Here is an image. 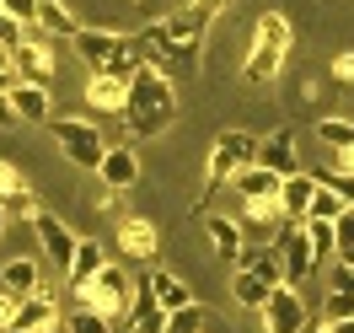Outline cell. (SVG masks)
Listing matches in <instances>:
<instances>
[{
  "instance_id": "74e56055",
  "label": "cell",
  "mask_w": 354,
  "mask_h": 333,
  "mask_svg": "<svg viewBox=\"0 0 354 333\" xmlns=\"http://www.w3.org/2000/svg\"><path fill=\"white\" fill-rule=\"evenodd\" d=\"M333 231H338V253H349L354 247V210H344V221L333 226Z\"/></svg>"
},
{
  "instance_id": "e0dca14e",
  "label": "cell",
  "mask_w": 354,
  "mask_h": 333,
  "mask_svg": "<svg viewBox=\"0 0 354 333\" xmlns=\"http://www.w3.org/2000/svg\"><path fill=\"white\" fill-rule=\"evenodd\" d=\"M17 328H22V333H54V328H59V301H54L48 290L27 296L22 307H17Z\"/></svg>"
},
{
  "instance_id": "7a4b0ae2",
  "label": "cell",
  "mask_w": 354,
  "mask_h": 333,
  "mask_svg": "<svg viewBox=\"0 0 354 333\" xmlns=\"http://www.w3.org/2000/svg\"><path fill=\"white\" fill-rule=\"evenodd\" d=\"M290 44H295V27H290L279 11H263L258 27H252V48H247V60H242V81L247 87L279 81V70H285V60H290Z\"/></svg>"
},
{
  "instance_id": "52a82bcc",
  "label": "cell",
  "mask_w": 354,
  "mask_h": 333,
  "mask_svg": "<svg viewBox=\"0 0 354 333\" xmlns=\"http://www.w3.org/2000/svg\"><path fill=\"white\" fill-rule=\"evenodd\" d=\"M32 237H38V247H44V258H48V264L59 269V274H70L81 237H75V231H70V226L59 221L54 210H38V215H32Z\"/></svg>"
},
{
  "instance_id": "4fadbf2b",
  "label": "cell",
  "mask_w": 354,
  "mask_h": 333,
  "mask_svg": "<svg viewBox=\"0 0 354 333\" xmlns=\"http://www.w3.org/2000/svg\"><path fill=\"white\" fill-rule=\"evenodd\" d=\"M204 231H209V247H215L221 264H242L247 237H242V226H236V215H204Z\"/></svg>"
},
{
  "instance_id": "f1b7e54d",
  "label": "cell",
  "mask_w": 354,
  "mask_h": 333,
  "mask_svg": "<svg viewBox=\"0 0 354 333\" xmlns=\"http://www.w3.org/2000/svg\"><path fill=\"white\" fill-rule=\"evenodd\" d=\"M306 237H311V258L317 264H333V253H338V231L328 221H306Z\"/></svg>"
},
{
  "instance_id": "8fae6325",
  "label": "cell",
  "mask_w": 354,
  "mask_h": 333,
  "mask_svg": "<svg viewBox=\"0 0 354 333\" xmlns=\"http://www.w3.org/2000/svg\"><path fill=\"white\" fill-rule=\"evenodd\" d=\"M263 328L268 333H306V301L295 296L290 285H279L263 307Z\"/></svg>"
},
{
  "instance_id": "44dd1931",
  "label": "cell",
  "mask_w": 354,
  "mask_h": 333,
  "mask_svg": "<svg viewBox=\"0 0 354 333\" xmlns=\"http://www.w3.org/2000/svg\"><path fill=\"white\" fill-rule=\"evenodd\" d=\"M311 194H317V172H295V178L279 183V210H285V221H306Z\"/></svg>"
},
{
  "instance_id": "d6986e66",
  "label": "cell",
  "mask_w": 354,
  "mask_h": 333,
  "mask_svg": "<svg viewBox=\"0 0 354 333\" xmlns=\"http://www.w3.org/2000/svg\"><path fill=\"white\" fill-rule=\"evenodd\" d=\"M0 290H6V296H17V301H27V296H38V258H22V253H17V258H6V264H0Z\"/></svg>"
},
{
  "instance_id": "60d3db41",
  "label": "cell",
  "mask_w": 354,
  "mask_h": 333,
  "mask_svg": "<svg viewBox=\"0 0 354 333\" xmlns=\"http://www.w3.org/2000/svg\"><path fill=\"white\" fill-rule=\"evenodd\" d=\"M333 75H338V81H354V54H338V60H333Z\"/></svg>"
},
{
  "instance_id": "d6a6232c",
  "label": "cell",
  "mask_w": 354,
  "mask_h": 333,
  "mask_svg": "<svg viewBox=\"0 0 354 333\" xmlns=\"http://www.w3.org/2000/svg\"><path fill=\"white\" fill-rule=\"evenodd\" d=\"M22 38H27V27L17 22V17H6V11H0V48H6V54H11V48L22 44Z\"/></svg>"
},
{
  "instance_id": "ab89813d",
  "label": "cell",
  "mask_w": 354,
  "mask_h": 333,
  "mask_svg": "<svg viewBox=\"0 0 354 333\" xmlns=\"http://www.w3.org/2000/svg\"><path fill=\"white\" fill-rule=\"evenodd\" d=\"M11 87H17V70H11V54L0 48V91H11Z\"/></svg>"
},
{
  "instance_id": "8d00e7d4",
  "label": "cell",
  "mask_w": 354,
  "mask_h": 333,
  "mask_svg": "<svg viewBox=\"0 0 354 333\" xmlns=\"http://www.w3.org/2000/svg\"><path fill=\"white\" fill-rule=\"evenodd\" d=\"M17 307H22V301L0 290V333H6V328H17Z\"/></svg>"
},
{
  "instance_id": "3957f363",
  "label": "cell",
  "mask_w": 354,
  "mask_h": 333,
  "mask_svg": "<svg viewBox=\"0 0 354 333\" xmlns=\"http://www.w3.org/2000/svg\"><path fill=\"white\" fill-rule=\"evenodd\" d=\"M258 145H263V140H252V134H242V129L215 134V151H209V161H204L199 210H209V199H215L221 188H231V183L242 178L247 167H258Z\"/></svg>"
},
{
  "instance_id": "9c48e42d",
  "label": "cell",
  "mask_w": 354,
  "mask_h": 333,
  "mask_svg": "<svg viewBox=\"0 0 354 333\" xmlns=\"http://www.w3.org/2000/svg\"><path fill=\"white\" fill-rule=\"evenodd\" d=\"M11 70H17V81H27V87H48L54 81V48L44 38H22V44L11 48Z\"/></svg>"
},
{
  "instance_id": "836d02e7",
  "label": "cell",
  "mask_w": 354,
  "mask_h": 333,
  "mask_svg": "<svg viewBox=\"0 0 354 333\" xmlns=\"http://www.w3.org/2000/svg\"><path fill=\"white\" fill-rule=\"evenodd\" d=\"M274 215L285 221V210H279V199H258V204H247V221H258V226H268Z\"/></svg>"
},
{
  "instance_id": "8992f818",
  "label": "cell",
  "mask_w": 354,
  "mask_h": 333,
  "mask_svg": "<svg viewBox=\"0 0 354 333\" xmlns=\"http://www.w3.org/2000/svg\"><path fill=\"white\" fill-rule=\"evenodd\" d=\"M70 48H75V60H81L91 75H108V70L118 65V54L129 48V33H113V27H81Z\"/></svg>"
},
{
  "instance_id": "d590c367",
  "label": "cell",
  "mask_w": 354,
  "mask_h": 333,
  "mask_svg": "<svg viewBox=\"0 0 354 333\" xmlns=\"http://www.w3.org/2000/svg\"><path fill=\"white\" fill-rule=\"evenodd\" d=\"M225 6H231V0H188V11H194V17H199V22H204V27L215 22V17H221Z\"/></svg>"
},
{
  "instance_id": "6da1fadb",
  "label": "cell",
  "mask_w": 354,
  "mask_h": 333,
  "mask_svg": "<svg viewBox=\"0 0 354 333\" xmlns=\"http://www.w3.org/2000/svg\"><path fill=\"white\" fill-rule=\"evenodd\" d=\"M134 140H151V134H167L177 124V87L172 75L161 70H140L129 81V113H124Z\"/></svg>"
},
{
  "instance_id": "83f0119b",
  "label": "cell",
  "mask_w": 354,
  "mask_h": 333,
  "mask_svg": "<svg viewBox=\"0 0 354 333\" xmlns=\"http://www.w3.org/2000/svg\"><path fill=\"white\" fill-rule=\"evenodd\" d=\"M231 296H236L242 307H258V312H263V307H268V296H274V290H268L263 280H252V274H242V269H236V280H231Z\"/></svg>"
},
{
  "instance_id": "277c9868",
  "label": "cell",
  "mask_w": 354,
  "mask_h": 333,
  "mask_svg": "<svg viewBox=\"0 0 354 333\" xmlns=\"http://www.w3.org/2000/svg\"><path fill=\"white\" fill-rule=\"evenodd\" d=\"M75 301L81 307H91V312H102L108 323H118V317H129V307H134V280H129V269H118V264H108L91 285H81L75 290Z\"/></svg>"
},
{
  "instance_id": "ffe728a7",
  "label": "cell",
  "mask_w": 354,
  "mask_h": 333,
  "mask_svg": "<svg viewBox=\"0 0 354 333\" xmlns=\"http://www.w3.org/2000/svg\"><path fill=\"white\" fill-rule=\"evenodd\" d=\"M102 269H108V247L91 242V237H81V247H75V264H70V274H65V285L81 290V285H91Z\"/></svg>"
},
{
  "instance_id": "f6af8a7d",
  "label": "cell",
  "mask_w": 354,
  "mask_h": 333,
  "mask_svg": "<svg viewBox=\"0 0 354 333\" xmlns=\"http://www.w3.org/2000/svg\"><path fill=\"white\" fill-rule=\"evenodd\" d=\"M338 258H344V264H349V269H354V247H349V253H338Z\"/></svg>"
},
{
  "instance_id": "cb8c5ba5",
  "label": "cell",
  "mask_w": 354,
  "mask_h": 333,
  "mask_svg": "<svg viewBox=\"0 0 354 333\" xmlns=\"http://www.w3.org/2000/svg\"><path fill=\"white\" fill-rule=\"evenodd\" d=\"M38 27H44V38H70V44L81 33V22H75V11L65 0H38Z\"/></svg>"
},
{
  "instance_id": "2e32d148",
  "label": "cell",
  "mask_w": 354,
  "mask_h": 333,
  "mask_svg": "<svg viewBox=\"0 0 354 333\" xmlns=\"http://www.w3.org/2000/svg\"><path fill=\"white\" fill-rule=\"evenodd\" d=\"M86 108L108 113V118H124V113H129V87L113 81V75H91L86 81Z\"/></svg>"
},
{
  "instance_id": "4316f807",
  "label": "cell",
  "mask_w": 354,
  "mask_h": 333,
  "mask_svg": "<svg viewBox=\"0 0 354 333\" xmlns=\"http://www.w3.org/2000/svg\"><path fill=\"white\" fill-rule=\"evenodd\" d=\"M317 140L328 151H354V118H322L317 124Z\"/></svg>"
},
{
  "instance_id": "f546056e",
  "label": "cell",
  "mask_w": 354,
  "mask_h": 333,
  "mask_svg": "<svg viewBox=\"0 0 354 333\" xmlns=\"http://www.w3.org/2000/svg\"><path fill=\"white\" fill-rule=\"evenodd\" d=\"M65 333H113V323L102 317V312H91V307H75L70 323H65Z\"/></svg>"
},
{
  "instance_id": "9a60e30c",
  "label": "cell",
  "mask_w": 354,
  "mask_h": 333,
  "mask_svg": "<svg viewBox=\"0 0 354 333\" xmlns=\"http://www.w3.org/2000/svg\"><path fill=\"white\" fill-rule=\"evenodd\" d=\"M97 178L108 183V194H124V188H134V183H140V156H134L129 145H108L102 167H97Z\"/></svg>"
},
{
  "instance_id": "7dc6e473",
  "label": "cell",
  "mask_w": 354,
  "mask_h": 333,
  "mask_svg": "<svg viewBox=\"0 0 354 333\" xmlns=\"http://www.w3.org/2000/svg\"><path fill=\"white\" fill-rule=\"evenodd\" d=\"M306 333H328V328H311V323H306Z\"/></svg>"
},
{
  "instance_id": "bcb514c9",
  "label": "cell",
  "mask_w": 354,
  "mask_h": 333,
  "mask_svg": "<svg viewBox=\"0 0 354 333\" xmlns=\"http://www.w3.org/2000/svg\"><path fill=\"white\" fill-rule=\"evenodd\" d=\"M6 215H11V210H6V204H0V231H6Z\"/></svg>"
},
{
  "instance_id": "603a6c76",
  "label": "cell",
  "mask_w": 354,
  "mask_h": 333,
  "mask_svg": "<svg viewBox=\"0 0 354 333\" xmlns=\"http://www.w3.org/2000/svg\"><path fill=\"white\" fill-rule=\"evenodd\" d=\"M242 274H252V280H263L268 290L285 285V264H279V247H252V253H242Z\"/></svg>"
},
{
  "instance_id": "4dcf8cb0",
  "label": "cell",
  "mask_w": 354,
  "mask_h": 333,
  "mask_svg": "<svg viewBox=\"0 0 354 333\" xmlns=\"http://www.w3.org/2000/svg\"><path fill=\"white\" fill-rule=\"evenodd\" d=\"M199 328H204V312L199 307H183V312L167 317V333H199Z\"/></svg>"
},
{
  "instance_id": "5bb4252c",
  "label": "cell",
  "mask_w": 354,
  "mask_h": 333,
  "mask_svg": "<svg viewBox=\"0 0 354 333\" xmlns=\"http://www.w3.org/2000/svg\"><path fill=\"white\" fill-rule=\"evenodd\" d=\"M167 317H172V312H167V307H161V301L151 296V280L140 274V280H134V307H129V328H134V333H167Z\"/></svg>"
},
{
  "instance_id": "d4e9b609",
  "label": "cell",
  "mask_w": 354,
  "mask_h": 333,
  "mask_svg": "<svg viewBox=\"0 0 354 333\" xmlns=\"http://www.w3.org/2000/svg\"><path fill=\"white\" fill-rule=\"evenodd\" d=\"M231 188H236V199H242V204H258V199H279V178H274L268 167H247V172H242L236 183H231Z\"/></svg>"
},
{
  "instance_id": "5b68a950",
  "label": "cell",
  "mask_w": 354,
  "mask_h": 333,
  "mask_svg": "<svg viewBox=\"0 0 354 333\" xmlns=\"http://www.w3.org/2000/svg\"><path fill=\"white\" fill-rule=\"evenodd\" d=\"M48 134H54V145H59L75 167H86V172H97L102 156H108V140H102V129H97L91 118H54Z\"/></svg>"
},
{
  "instance_id": "ac0fdd59",
  "label": "cell",
  "mask_w": 354,
  "mask_h": 333,
  "mask_svg": "<svg viewBox=\"0 0 354 333\" xmlns=\"http://www.w3.org/2000/svg\"><path fill=\"white\" fill-rule=\"evenodd\" d=\"M11 97V108H17V124H54V108H48V87H27V81H17V87L6 91Z\"/></svg>"
},
{
  "instance_id": "1f68e13d",
  "label": "cell",
  "mask_w": 354,
  "mask_h": 333,
  "mask_svg": "<svg viewBox=\"0 0 354 333\" xmlns=\"http://www.w3.org/2000/svg\"><path fill=\"white\" fill-rule=\"evenodd\" d=\"M6 17H17L22 27H38V0H0Z\"/></svg>"
},
{
  "instance_id": "7c38bea8",
  "label": "cell",
  "mask_w": 354,
  "mask_h": 333,
  "mask_svg": "<svg viewBox=\"0 0 354 333\" xmlns=\"http://www.w3.org/2000/svg\"><path fill=\"white\" fill-rule=\"evenodd\" d=\"M258 167H268V172H274L279 183L295 178V172H301V151H295V134H290V129L263 134V145H258Z\"/></svg>"
},
{
  "instance_id": "30bf717a",
  "label": "cell",
  "mask_w": 354,
  "mask_h": 333,
  "mask_svg": "<svg viewBox=\"0 0 354 333\" xmlns=\"http://www.w3.org/2000/svg\"><path fill=\"white\" fill-rule=\"evenodd\" d=\"M113 242H118V253H124V258L151 264L156 247H161V237H156V226L145 221V215H124V221H118V231H113Z\"/></svg>"
},
{
  "instance_id": "ba28073f",
  "label": "cell",
  "mask_w": 354,
  "mask_h": 333,
  "mask_svg": "<svg viewBox=\"0 0 354 333\" xmlns=\"http://www.w3.org/2000/svg\"><path fill=\"white\" fill-rule=\"evenodd\" d=\"M279 264H285V285H306L311 274H317V258H311V237H306V221H290L279 226Z\"/></svg>"
},
{
  "instance_id": "ee69618b",
  "label": "cell",
  "mask_w": 354,
  "mask_h": 333,
  "mask_svg": "<svg viewBox=\"0 0 354 333\" xmlns=\"http://www.w3.org/2000/svg\"><path fill=\"white\" fill-rule=\"evenodd\" d=\"M328 333H354V317H344V323H322Z\"/></svg>"
},
{
  "instance_id": "484cf974",
  "label": "cell",
  "mask_w": 354,
  "mask_h": 333,
  "mask_svg": "<svg viewBox=\"0 0 354 333\" xmlns=\"http://www.w3.org/2000/svg\"><path fill=\"white\" fill-rule=\"evenodd\" d=\"M344 210H349V204H344V194H333V188H322V183H317L306 221H328V226H338V221H344Z\"/></svg>"
},
{
  "instance_id": "c3c4849f",
  "label": "cell",
  "mask_w": 354,
  "mask_h": 333,
  "mask_svg": "<svg viewBox=\"0 0 354 333\" xmlns=\"http://www.w3.org/2000/svg\"><path fill=\"white\" fill-rule=\"evenodd\" d=\"M6 333H22V328H6Z\"/></svg>"
},
{
  "instance_id": "7bdbcfd3",
  "label": "cell",
  "mask_w": 354,
  "mask_h": 333,
  "mask_svg": "<svg viewBox=\"0 0 354 333\" xmlns=\"http://www.w3.org/2000/svg\"><path fill=\"white\" fill-rule=\"evenodd\" d=\"M338 172H344V178H354V151H338Z\"/></svg>"
},
{
  "instance_id": "b9f144b4",
  "label": "cell",
  "mask_w": 354,
  "mask_h": 333,
  "mask_svg": "<svg viewBox=\"0 0 354 333\" xmlns=\"http://www.w3.org/2000/svg\"><path fill=\"white\" fill-rule=\"evenodd\" d=\"M11 124H17V108H11V97L0 91V129H11Z\"/></svg>"
},
{
  "instance_id": "7402d4cb",
  "label": "cell",
  "mask_w": 354,
  "mask_h": 333,
  "mask_svg": "<svg viewBox=\"0 0 354 333\" xmlns=\"http://www.w3.org/2000/svg\"><path fill=\"white\" fill-rule=\"evenodd\" d=\"M145 280H151V296H156V301H161V307H167V312L199 307V301H194V290L183 285V280H177L172 269H156V264H151V274H145Z\"/></svg>"
},
{
  "instance_id": "f35d334b",
  "label": "cell",
  "mask_w": 354,
  "mask_h": 333,
  "mask_svg": "<svg viewBox=\"0 0 354 333\" xmlns=\"http://www.w3.org/2000/svg\"><path fill=\"white\" fill-rule=\"evenodd\" d=\"M333 290L354 296V269H349V264H338V269H333Z\"/></svg>"
},
{
  "instance_id": "e575fe53",
  "label": "cell",
  "mask_w": 354,
  "mask_h": 333,
  "mask_svg": "<svg viewBox=\"0 0 354 333\" xmlns=\"http://www.w3.org/2000/svg\"><path fill=\"white\" fill-rule=\"evenodd\" d=\"M344 317H354V296L333 290V296H328V323H344Z\"/></svg>"
}]
</instances>
